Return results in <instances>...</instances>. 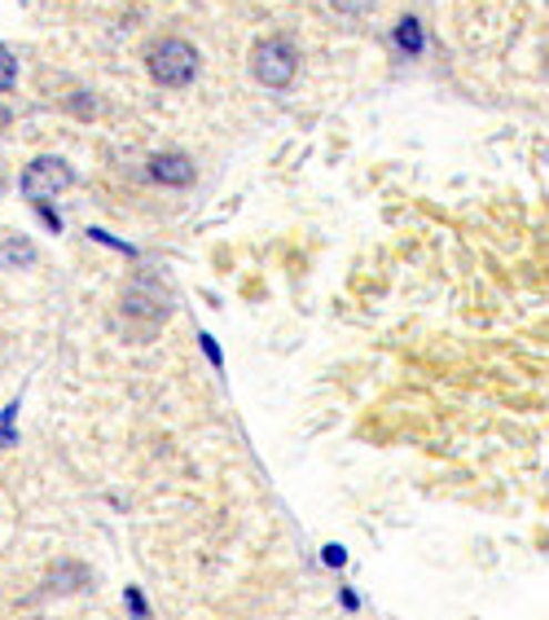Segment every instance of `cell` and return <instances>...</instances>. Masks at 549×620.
Returning a JSON list of instances; mask_svg holds the SVG:
<instances>
[{"label":"cell","mask_w":549,"mask_h":620,"mask_svg":"<svg viewBox=\"0 0 549 620\" xmlns=\"http://www.w3.org/2000/svg\"><path fill=\"white\" fill-rule=\"evenodd\" d=\"M203 353H207V362H212V366H220V362H224V357H220V348H216V339H212V335H203Z\"/></svg>","instance_id":"8"},{"label":"cell","mask_w":549,"mask_h":620,"mask_svg":"<svg viewBox=\"0 0 549 620\" xmlns=\"http://www.w3.org/2000/svg\"><path fill=\"white\" fill-rule=\"evenodd\" d=\"M396 49H400L405 58H418V53L427 49V40H423V22H418V18H400V22H396Z\"/></svg>","instance_id":"5"},{"label":"cell","mask_w":549,"mask_h":620,"mask_svg":"<svg viewBox=\"0 0 549 620\" xmlns=\"http://www.w3.org/2000/svg\"><path fill=\"white\" fill-rule=\"evenodd\" d=\"M4 124H9V111H0V132H4Z\"/></svg>","instance_id":"11"},{"label":"cell","mask_w":549,"mask_h":620,"mask_svg":"<svg viewBox=\"0 0 549 620\" xmlns=\"http://www.w3.org/2000/svg\"><path fill=\"white\" fill-rule=\"evenodd\" d=\"M13 80H18V62H13V53L0 44V93L13 89Z\"/></svg>","instance_id":"6"},{"label":"cell","mask_w":549,"mask_h":620,"mask_svg":"<svg viewBox=\"0 0 549 620\" xmlns=\"http://www.w3.org/2000/svg\"><path fill=\"white\" fill-rule=\"evenodd\" d=\"M145 67H150V75H154L159 84L181 89V84H190V80L199 75V49H194L190 40H163V44L150 49Z\"/></svg>","instance_id":"1"},{"label":"cell","mask_w":549,"mask_h":620,"mask_svg":"<svg viewBox=\"0 0 549 620\" xmlns=\"http://www.w3.org/2000/svg\"><path fill=\"white\" fill-rule=\"evenodd\" d=\"M251 75L268 89H286L299 75V53L286 40H260L251 53Z\"/></svg>","instance_id":"2"},{"label":"cell","mask_w":549,"mask_h":620,"mask_svg":"<svg viewBox=\"0 0 549 620\" xmlns=\"http://www.w3.org/2000/svg\"><path fill=\"white\" fill-rule=\"evenodd\" d=\"M71 181H75L71 163H67V159H53V154H44V159L27 163V172H22V194H27L31 203H44V199L62 194Z\"/></svg>","instance_id":"3"},{"label":"cell","mask_w":549,"mask_h":620,"mask_svg":"<svg viewBox=\"0 0 549 620\" xmlns=\"http://www.w3.org/2000/svg\"><path fill=\"white\" fill-rule=\"evenodd\" d=\"M145 172H150L154 181H163V185H190V181H194V163H190L185 154H154V159L145 163Z\"/></svg>","instance_id":"4"},{"label":"cell","mask_w":549,"mask_h":620,"mask_svg":"<svg viewBox=\"0 0 549 620\" xmlns=\"http://www.w3.org/2000/svg\"><path fill=\"white\" fill-rule=\"evenodd\" d=\"M322 559H326V563H334V568H338V563H343V559H347V555H343V550H338V546H326V555H322Z\"/></svg>","instance_id":"10"},{"label":"cell","mask_w":549,"mask_h":620,"mask_svg":"<svg viewBox=\"0 0 549 620\" xmlns=\"http://www.w3.org/2000/svg\"><path fill=\"white\" fill-rule=\"evenodd\" d=\"M128 603H132V612H136V617H145V603H141V590H128Z\"/></svg>","instance_id":"9"},{"label":"cell","mask_w":549,"mask_h":620,"mask_svg":"<svg viewBox=\"0 0 549 620\" xmlns=\"http://www.w3.org/2000/svg\"><path fill=\"white\" fill-rule=\"evenodd\" d=\"M13 418H18V405H9V409L0 414V449L13 445Z\"/></svg>","instance_id":"7"}]
</instances>
